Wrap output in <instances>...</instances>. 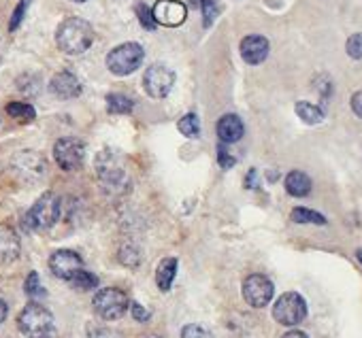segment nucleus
Masks as SVG:
<instances>
[{
    "label": "nucleus",
    "instance_id": "35",
    "mask_svg": "<svg viewBox=\"0 0 362 338\" xmlns=\"http://www.w3.org/2000/svg\"><path fill=\"white\" fill-rule=\"evenodd\" d=\"M96 338H122L119 334H115L113 330H98Z\"/></svg>",
    "mask_w": 362,
    "mask_h": 338
},
{
    "label": "nucleus",
    "instance_id": "14",
    "mask_svg": "<svg viewBox=\"0 0 362 338\" xmlns=\"http://www.w3.org/2000/svg\"><path fill=\"white\" fill-rule=\"evenodd\" d=\"M96 168H98V175L100 179L109 181V183H119L124 179V171H122V166L117 164V155L107 149L103 153H98L96 157Z\"/></svg>",
    "mask_w": 362,
    "mask_h": 338
},
{
    "label": "nucleus",
    "instance_id": "28",
    "mask_svg": "<svg viewBox=\"0 0 362 338\" xmlns=\"http://www.w3.org/2000/svg\"><path fill=\"white\" fill-rule=\"evenodd\" d=\"M201 11H203V24L209 28V26L214 24V20L220 16V5H218V0H207V3L201 7Z\"/></svg>",
    "mask_w": 362,
    "mask_h": 338
},
{
    "label": "nucleus",
    "instance_id": "1",
    "mask_svg": "<svg viewBox=\"0 0 362 338\" xmlns=\"http://www.w3.org/2000/svg\"><path fill=\"white\" fill-rule=\"evenodd\" d=\"M94 41V30L92 26L81 20V18H69L60 24L56 32V43L58 47L69 54V56H79L90 49Z\"/></svg>",
    "mask_w": 362,
    "mask_h": 338
},
{
    "label": "nucleus",
    "instance_id": "37",
    "mask_svg": "<svg viewBox=\"0 0 362 338\" xmlns=\"http://www.w3.org/2000/svg\"><path fill=\"white\" fill-rule=\"evenodd\" d=\"M281 338H309L305 332H300V330H292V332H286Z\"/></svg>",
    "mask_w": 362,
    "mask_h": 338
},
{
    "label": "nucleus",
    "instance_id": "20",
    "mask_svg": "<svg viewBox=\"0 0 362 338\" xmlns=\"http://www.w3.org/2000/svg\"><path fill=\"white\" fill-rule=\"evenodd\" d=\"M134 109V100L130 98V96H126V94H109L107 96V111L109 113H117V115H126V113H130Z\"/></svg>",
    "mask_w": 362,
    "mask_h": 338
},
{
    "label": "nucleus",
    "instance_id": "26",
    "mask_svg": "<svg viewBox=\"0 0 362 338\" xmlns=\"http://www.w3.org/2000/svg\"><path fill=\"white\" fill-rule=\"evenodd\" d=\"M71 283H73V287H75V289H83V291H88V289H94V287L98 285V279H96L92 272L79 270V272L71 279Z\"/></svg>",
    "mask_w": 362,
    "mask_h": 338
},
{
    "label": "nucleus",
    "instance_id": "33",
    "mask_svg": "<svg viewBox=\"0 0 362 338\" xmlns=\"http://www.w3.org/2000/svg\"><path fill=\"white\" fill-rule=\"evenodd\" d=\"M130 310H132V317H134L136 321H141V323L149 321V317H151V313H149L147 308H143V306H141L139 302H132Z\"/></svg>",
    "mask_w": 362,
    "mask_h": 338
},
{
    "label": "nucleus",
    "instance_id": "31",
    "mask_svg": "<svg viewBox=\"0 0 362 338\" xmlns=\"http://www.w3.org/2000/svg\"><path fill=\"white\" fill-rule=\"evenodd\" d=\"M181 338H211V332L203 325H197V323H190L181 330Z\"/></svg>",
    "mask_w": 362,
    "mask_h": 338
},
{
    "label": "nucleus",
    "instance_id": "40",
    "mask_svg": "<svg viewBox=\"0 0 362 338\" xmlns=\"http://www.w3.org/2000/svg\"><path fill=\"white\" fill-rule=\"evenodd\" d=\"M145 338H160V336H156V334H149V336H145Z\"/></svg>",
    "mask_w": 362,
    "mask_h": 338
},
{
    "label": "nucleus",
    "instance_id": "25",
    "mask_svg": "<svg viewBox=\"0 0 362 338\" xmlns=\"http://www.w3.org/2000/svg\"><path fill=\"white\" fill-rule=\"evenodd\" d=\"M134 13H136L141 26H143L145 30H156L158 24H156V20H153L151 7H147L145 3H136V5H134Z\"/></svg>",
    "mask_w": 362,
    "mask_h": 338
},
{
    "label": "nucleus",
    "instance_id": "27",
    "mask_svg": "<svg viewBox=\"0 0 362 338\" xmlns=\"http://www.w3.org/2000/svg\"><path fill=\"white\" fill-rule=\"evenodd\" d=\"M24 289H26V294H28L30 298H43V296H45V289H43L41 279H39L37 272H30V274H28V279H26V283H24Z\"/></svg>",
    "mask_w": 362,
    "mask_h": 338
},
{
    "label": "nucleus",
    "instance_id": "32",
    "mask_svg": "<svg viewBox=\"0 0 362 338\" xmlns=\"http://www.w3.org/2000/svg\"><path fill=\"white\" fill-rule=\"evenodd\" d=\"M218 159H220V166H222V168H230V166L237 162V159H235V155H230V153H228L226 143L218 147Z\"/></svg>",
    "mask_w": 362,
    "mask_h": 338
},
{
    "label": "nucleus",
    "instance_id": "13",
    "mask_svg": "<svg viewBox=\"0 0 362 338\" xmlns=\"http://www.w3.org/2000/svg\"><path fill=\"white\" fill-rule=\"evenodd\" d=\"M269 56V41L260 35H250L241 41V58L247 64H260Z\"/></svg>",
    "mask_w": 362,
    "mask_h": 338
},
{
    "label": "nucleus",
    "instance_id": "11",
    "mask_svg": "<svg viewBox=\"0 0 362 338\" xmlns=\"http://www.w3.org/2000/svg\"><path fill=\"white\" fill-rule=\"evenodd\" d=\"M81 266H83V262H81L79 253H75V251H71V249H60V251H56V253L49 258V268H52V272H54L58 279H64V281H71L79 270H83Z\"/></svg>",
    "mask_w": 362,
    "mask_h": 338
},
{
    "label": "nucleus",
    "instance_id": "15",
    "mask_svg": "<svg viewBox=\"0 0 362 338\" xmlns=\"http://www.w3.org/2000/svg\"><path fill=\"white\" fill-rule=\"evenodd\" d=\"M20 251L22 245L16 230H11L9 226H0V264L16 262L20 258Z\"/></svg>",
    "mask_w": 362,
    "mask_h": 338
},
{
    "label": "nucleus",
    "instance_id": "38",
    "mask_svg": "<svg viewBox=\"0 0 362 338\" xmlns=\"http://www.w3.org/2000/svg\"><path fill=\"white\" fill-rule=\"evenodd\" d=\"M190 3H192L194 7H203V5L207 3V0H190Z\"/></svg>",
    "mask_w": 362,
    "mask_h": 338
},
{
    "label": "nucleus",
    "instance_id": "22",
    "mask_svg": "<svg viewBox=\"0 0 362 338\" xmlns=\"http://www.w3.org/2000/svg\"><path fill=\"white\" fill-rule=\"evenodd\" d=\"M290 217H292L294 224H315V226H324L326 224L324 215H320L317 211H311V209H303V207L294 209Z\"/></svg>",
    "mask_w": 362,
    "mask_h": 338
},
{
    "label": "nucleus",
    "instance_id": "16",
    "mask_svg": "<svg viewBox=\"0 0 362 338\" xmlns=\"http://www.w3.org/2000/svg\"><path fill=\"white\" fill-rule=\"evenodd\" d=\"M243 132H245L243 121H241V117H237V115H224V117L218 121V136H220V140L226 143V145H228V143L241 140Z\"/></svg>",
    "mask_w": 362,
    "mask_h": 338
},
{
    "label": "nucleus",
    "instance_id": "29",
    "mask_svg": "<svg viewBox=\"0 0 362 338\" xmlns=\"http://www.w3.org/2000/svg\"><path fill=\"white\" fill-rule=\"evenodd\" d=\"M345 52H347V56L354 58V60H360V58H362V32H358V35H354V37L347 39Z\"/></svg>",
    "mask_w": 362,
    "mask_h": 338
},
{
    "label": "nucleus",
    "instance_id": "3",
    "mask_svg": "<svg viewBox=\"0 0 362 338\" xmlns=\"http://www.w3.org/2000/svg\"><path fill=\"white\" fill-rule=\"evenodd\" d=\"M143 58H145V52L139 43H122L109 52L107 68L117 77H126L141 66Z\"/></svg>",
    "mask_w": 362,
    "mask_h": 338
},
{
    "label": "nucleus",
    "instance_id": "21",
    "mask_svg": "<svg viewBox=\"0 0 362 338\" xmlns=\"http://www.w3.org/2000/svg\"><path fill=\"white\" fill-rule=\"evenodd\" d=\"M296 115L305 121V123H309V126H315V123H320L322 119H324V111L320 109V107H315V104H311V102H296Z\"/></svg>",
    "mask_w": 362,
    "mask_h": 338
},
{
    "label": "nucleus",
    "instance_id": "5",
    "mask_svg": "<svg viewBox=\"0 0 362 338\" xmlns=\"http://www.w3.org/2000/svg\"><path fill=\"white\" fill-rule=\"evenodd\" d=\"M92 306H94V313L100 319L115 321V319H119L126 313L128 296L122 289H117V287H105V289L96 291V296L92 300Z\"/></svg>",
    "mask_w": 362,
    "mask_h": 338
},
{
    "label": "nucleus",
    "instance_id": "9",
    "mask_svg": "<svg viewBox=\"0 0 362 338\" xmlns=\"http://www.w3.org/2000/svg\"><path fill=\"white\" fill-rule=\"evenodd\" d=\"M273 291H275V287L264 274H250L243 283V298L254 308L267 306L273 298Z\"/></svg>",
    "mask_w": 362,
    "mask_h": 338
},
{
    "label": "nucleus",
    "instance_id": "8",
    "mask_svg": "<svg viewBox=\"0 0 362 338\" xmlns=\"http://www.w3.org/2000/svg\"><path fill=\"white\" fill-rule=\"evenodd\" d=\"M175 85V73L164 64H153L145 71L143 87L151 98H164Z\"/></svg>",
    "mask_w": 362,
    "mask_h": 338
},
{
    "label": "nucleus",
    "instance_id": "17",
    "mask_svg": "<svg viewBox=\"0 0 362 338\" xmlns=\"http://www.w3.org/2000/svg\"><path fill=\"white\" fill-rule=\"evenodd\" d=\"M286 192L294 198H305L311 192V179L300 171H292L286 177Z\"/></svg>",
    "mask_w": 362,
    "mask_h": 338
},
{
    "label": "nucleus",
    "instance_id": "34",
    "mask_svg": "<svg viewBox=\"0 0 362 338\" xmlns=\"http://www.w3.org/2000/svg\"><path fill=\"white\" fill-rule=\"evenodd\" d=\"M351 111L362 119V92H356L351 96Z\"/></svg>",
    "mask_w": 362,
    "mask_h": 338
},
{
    "label": "nucleus",
    "instance_id": "30",
    "mask_svg": "<svg viewBox=\"0 0 362 338\" xmlns=\"http://www.w3.org/2000/svg\"><path fill=\"white\" fill-rule=\"evenodd\" d=\"M33 3V0H20V5L16 7V11H13V18H11V24H9V30L11 32H16L18 28H20V24H22V20H24V16H26V11H28V5Z\"/></svg>",
    "mask_w": 362,
    "mask_h": 338
},
{
    "label": "nucleus",
    "instance_id": "23",
    "mask_svg": "<svg viewBox=\"0 0 362 338\" xmlns=\"http://www.w3.org/2000/svg\"><path fill=\"white\" fill-rule=\"evenodd\" d=\"M7 113H9L13 119L24 121V123L33 121L35 115H37L35 109H33L30 104H26V102H9V104H7Z\"/></svg>",
    "mask_w": 362,
    "mask_h": 338
},
{
    "label": "nucleus",
    "instance_id": "41",
    "mask_svg": "<svg viewBox=\"0 0 362 338\" xmlns=\"http://www.w3.org/2000/svg\"><path fill=\"white\" fill-rule=\"evenodd\" d=\"M73 3H88V0H73Z\"/></svg>",
    "mask_w": 362,
    "mask_h": 338
},
{
    "label": "nucleus",
    "instance_id": "4",
    "mask_svg": "<svg viewBox=\"0 0 362 338\" xmlns=\"http://www.w3.org/2000/svg\"><path fill=\"white\" fill-rule=\"evenodd\" d=\"M58 217H60V198L56 194L47 192L26 213V226L43 232V230H49L58 222Z\"/></svg>",
    "mask_w": 362,
    "mask_h": 338
},
{
    "label": "nucleus",
    "instance_id": "10",
    "mask_svg": "<svg viewBox=\"0 0 362 338\" xmlns=\"http://www.w3.org/2000/svg\"><path fill=\"white\" fill-rule=\"evenodd\" d=\"M151 13H153L156 24L166 26V28H177L188 18L186 5L179 3V0H158V3L151 7Z\"/></svg>",
    "mask_w": 362,
    "mask_h": 338
},
{
    "label": "nucleus",
    "instance_id": "24",
    "mask_svg": "<svg viewBox=\"0 0 362 338\" xmlns=\"http://www.w3.org/2000/svg\"><path fill=\"white\" fill-rule=\"evenodd\" d=\"M177 128H179V132L184 134V136L197 138L199 132H201V121H199V117H197L194 113H188V115H184V117L179 119Z\"/></svg>",
    "mask_w": 362,
    "mask_h": 338
},
{
    "label": "nucleus",
    "instance_id": "6",
    "mask_svg": "<svg viewBox=\"0 0 362 338\" xmlns=\"http://www.w3.org/2000/svg\"><path fill=\"white\" fill-rule=\"evenodd\" d=\"M273 317L281 325H298L307 317V304L300 294L288 291L279 296V300L273 306Z\"/></svg>",
    "mask_w": 362,
    "mask_h": 338
},
{
    "label": "nucleus",
    "instance_id": "19",
    "mask_svg": "<svg viewBox=\"0 0 362 338\" xmlns=\"http://www.w3.org/2000/svg\"><path fill=\"white\" fill-rule=\"evenodd\" d=\"M175 274H177V260L175 258H164L158 264V270H156L158 289L160 291H168L170 285H173V281H175Z\"/></svg>",
    "mask_w": 362,
    "mask_h": 338
},
{
    "label": "nucleus",
    "instance_id": "12",
    "mask_svg": "<svg viewBox=\"0 0 362 338\" xmlns=\"http://www.w3.org/2000/svg\"><path fill=\"white\" fill-rule=\"evenodd\" d=\"M49 90L56 98L60 100H71V98H77L81 94V83L79 79L69 73V71H62L58 73L52 81H49Z\"/></svg>",
    "mask_w": 362,
    "mask_h": 338
},
{
    "label": "nucleus",
    "instance_id": "18",
    "mask_svg": "<svg viewBox=\"0 0 362 338\" xmlns=\"http://www.w3.org/2000/svg\"><path fill=\"white\" fill-rule=\"evenodd\" d=\"M13 166L18 168V171L26 173V175H30V171H33V175H35V177H39V175L43 173V168H45L43 157H41V155H37V153H30V151L20 153L18 157H13Z\"/></svg>",
    "mask_w": 362,
    "mask_h": 338
},
{
    "label": "nucleus",
    "instance_id": "39",
    "mask_svg": "<svg viewBox=\"0 0 362 338\" xmlns=\"http://www.w3.org/2000/svg\"><path fill=\"white\" fill-rule=\"evenodd\" d=\"M356 255H358V260H360V262H362V249H360V251H358V253H356Z\"/></svg>",
    "mask_w": 362,
    "mask_h": 338
},
{
    "label": "nucleus",
    "instance_id": "7",
    "mask_svg": "<svg viewBox=\"0 0 362 338\" xmlns=\"http://www.w3.org/2000/svg\"><path fill=\"white\" fill-rule=\"evenodd\" d=\"M83 155H86V147L79 138L66 136L54 145V157L62 171H77L83 164Z\"/></svg>",
    "mask_w": 362,
    "mask_h": 338
},
{
    "label": "nucleus",
    "instance_id": "36",
    "mask_svg": "<svg viewBox=\"0 0 362 338\" xmlns=\"http://www.w3.org/2000/svg\"><path fill=\"white\" fill-rule=\"evenodd\" d=\"M7 313H9V306H7V302L3 298H0V323L7 319Z\"/></svg>",
    "mask_w": 362,
    "mask_h": 338
},
{
    "label": "nucleus",
    "instance_id": "2",
    "mask_svg": "<svg viewBox=\"0 0 362 338\" xmlns=\"http://www.w3.org/2000/svg\"><path fill=\"white\" fill-rule=\"evenodd\" d=\"M18 325L26 338H52L56 332L54 315L43 304H37V302H30L28 306H24V310L18 317Z\"/></svg>",
    "mask_w": 362,
    "mask_h": 338
}]
</instances>
